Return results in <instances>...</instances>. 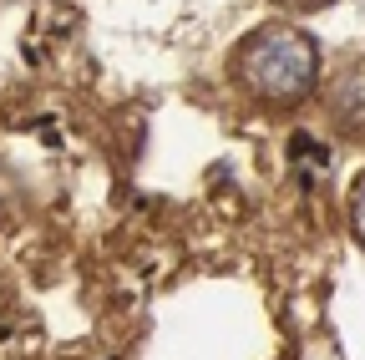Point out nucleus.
Here are the masks:
<instances>
[{"label":"nucleus","mask_w":365,"mask_h":360,"mask_svg":"<svg viewBox=\"0 0 365 360\" xmlns=\"http://www.w3.org/2000/svg\"><path fill=\"white\" fill-rule=\"evenodd\" d=\"M234 71L244 81V92L264 107H299L314 97L319 81V46L299 26H259L244 36V46L234 56Z\"/></svg>","instance_id":"nucleus-1"},{"label":"nucleus","mask_w":365,"mask_h":360,"mask_svg":"<svg viewBox=\"0 0 365 360\" xmlns=\"http://www.w3.org/2000/svg\"><path fill=\"white\" fill-rule=\"evenodd\" d=\"M325 112H330V127L340 132V138H350V143L365 148V61L345 66V71L330 81Z\"/></svg>","instance_id":"nucleus-2"},{"label":"nucleus","mask_w":365,"mask_h":360,"mask_svg":"<svg viewBox=\"0 0 365 360\" xmlns=\"http://www.w3.org/2000/svg\"><path fill=\"white\" fill-rule=\"evenodd\" d=\"M350 229H355V239L365 244V178L350 188Z\"/></svg>","instance_id":"nucleus-3"},{"label":"nucleus","mask_w":365,"mask_h":360,"mask_svg":"<svg viewBox=\"0 0 365 360\" xmlns=\"http://www.w3.org/2000/svg\"><path fill=\"white\" fill-rule=\"evenodd\" d=\"M279 6H289V11H319V6H330V0H279Z\"/></svg>","instance_id":"nucleus-4"}]
</instances>
